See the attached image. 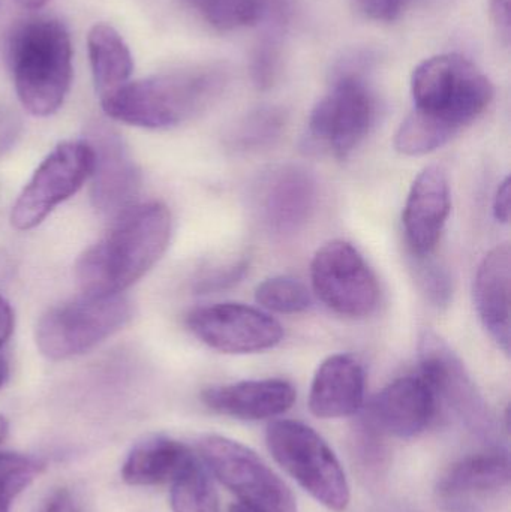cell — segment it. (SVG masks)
<instances>
[{"label":"cell","instance_id":"ac0fdd59","mask_svg":"<svg viewBox=\"0 0 511 512\" xmlns=\"http://www.w3.org/2000/svg\"><path fill=\"white\" fill-rule=\"evenodd\" d=\"M201 400L216 414L260 421L287 412L296 402V390L284 379H260L207 388Z\"/></svg>","mask_w":511,"mask_h":512},{"label":"cell","instance_id":"484cf974","mask_svg":"<svg viewBox=\"0 0 511 512\" xmlns=\"http://www.w3.org/2000/svg\"><path fill=\"white\" fill-rule=\"evenodd\" d=\"M255 301L269 312L296 315L311 307V292L300 280L288 276L270 277L257 286Z\"/></svg>","mask_w":511,"mask_h":512},{"label":"cell","instance_id":"30bf717a","mask_svg":"<svg viewBox=\"0 0 511 512\" xmlns=\"http://www.w3.org/2000/svg\"><path fill=\"white\" fill-rule=\"evenodd\" d=\"M311 282L317 297L345 318H366L377 309V277L362 254L344 240L318 249L311 262Z\"/></svg>","mask_w":511,"mask_h":512},{"label":"cell","instance_id":"44dd1931","mask_svg":"<svg viewBox=\"0 0 511 512\" xmlns=\"http://www.w3.org/2000/svg\"><path fill=\"white\" fill-rule=\"evenodd\" d=\"M192 457L191 451L180 442L153 436L132 448L123 463L122 478L135 487L171 483Z\"/></svg>","mask_w":511,"mask_h":512},{"label":"cell","instance_id":"277c9868","mask_svg":"<svg viewBox=\"0 0 511 512\" xmlns=\"http://www.w3.org/2000/svg\"><path fill=\"white\" fill-rule=\"evenodd\" d=\"M8 62L21 105L33 116L56 113L72 83V42L62 21L29 18L8 41Z\"/></svg>","mask_w":511,"mask_h":512},{"label":"cell","instance_id":"e575fe53","mask_svg":"<svg viewBox=\"0 0 511 512\" xmlns=\"http://www.w3.org/2000/svg\"><path fill=\"white\" fill-rule=\"evenodd\" d=\"M9 378V363L6 360L5 354L0 351V390L5 387L6 381Z\"/></svg>","mask_w":511,"mask_h":512},{"label":"cell","instance_id":"8992f818","mask_svg":"<svg viewBox=\"0 0 511 512\" xmlns=\"http://www.w3.org/2000/svg\"><path fill=\"white\" fill-rule=\"evenodd\" d=\"M131 319L132 303L123 295H83L41 316L35 330L36 346L48 360H68L92 351Z\"/></svg>","mask_w":511,"mask_h":512},{"label":"cell","instance_id":"7c38bea8","mask_svg":"<svg viewBox=\"0 0 511 512\" xmlns=\"http://www.w3.org/2000/svg\"><path fill=\"white\" fill-rule=\"evenodd\" d=\"M86 141L93 152V209L105 218H119L134 206L141 188V171L116 129L104 122L87 126Z\"/></svg>","mask_w":511,"mask_h":512},{"label":"cell","instance_id":"2e32d148","mask_svg":"<svg viewBox=\"0 0 511 512\" xmlns=\"http://www.w3.org/2000/svg\"><path fill=\"white\" fill-rule=\"evenodd\" d=\"M452 212L450 185L443 168H425L411 185L402 222L408 246L416 258H426L440 243Z\"/></svg>","mask_w":511,"mask_h":512},{"label":"cell","instance_id":"d4e9b609","mask_svg":"<svg viewBox=\"0 0 511 512\" xmlns=\"http://www.w3.org/2000/svg\"><path fill=\"white\" fill-rule=\"evenodd\" d=\"M221 32L255 26L260 17L258 0H180Z\"/></svg>","mask_w":511,"mask_h":512},{"label":"cell","instance_id":"f35d334b","mask_svg":"<svg viewBox=\"0 0 511 512\" xmlns=\"http://www.w3.org/2000/svg\"><path fill=\"white\" fill-rule=\"evenodd\" d=\"M414 0H398L399 5V11H402V8H405V6L411 5Z\"/></svg>","mask_w":511,"mask_h":512},{"label":"cell","instance_id":"d6a6232c","mask_svg":"<svg viewBox=\"0 0 511 512\" xmlns=\"http://www.w3.org/2000/svg\"><path fill=\"white\" fill-rule=\"evenodd\" d=\"M14 322L11 304L0 295V348L11 339L12 333H14Z\"/></svg>","mask_w":511,"mask_h":512},{"label":"cell","instance_id":"f546056e","mask_svg":"<svg viewBox=\"0 0 511 512\" xmlns=\"http://www.w3.org/2000/svg\"><path fill=\"white\" fill-rule=\"evenodd\" d=\"M354 8L363 15L375 21L395 20L399 14L398 0H351Z\"/></svg>","mask_w":511,"mask_h":512},{"label":"cell","instance_id":"9c48e42d","mask_svg":"<svg viewBox=\"0 0 511 512\" xmlns=\"http://www.w3.org/2000/svg\"><path fill=\"white\" fill-rule=\"evenodd\" d=\"M374 119L371 93L362 75L335 74L329 92L317 102L308 122V143L345 159L365 140Z\"/></svg>","mask_w":511,"mask_h":512},{"label":"cell","instance_id":"1f68e13d","mask_svg":"<svg viewBox=\"0 0 511 512\" xmlns=\"http://www.w3.org/2000/svg\"><path fill=\"white\" fill-rule=\"evenodd\" d=\"M511 182L509 177L498 186L494 200V216L501 224H509L511 215Z\"/></svg>","mask_w":511,"mask_h":512},{"label":"cell","instance_id":"4fadbf2b","mask_svg":"<svg viewBox=\"0 0 511 512\" xmlns=\"http://www.w3.org/2000/svg\"><path fill=\"white\" fill-rule=\"evenodd\" d=\"M422 373L438 403L444 402L474 432L489 433L492 417L464 363L434 331H425L419 343Z\"/></svg>","mask_w":511,"mask_h":512},{"label":"cell","instance_id":"6da1fadb","mask_svg":"<svg viewBox=\"0 0 511 512\" xmlns=\"http://www.w3.org/2000/svg\"><path fill=\"white\" fill-rule=\"evenodd\" d=\"M414 110L395 135L404 156H423L446 146L479 119L494 99L491 80L461 54L426 59L411 77Z\"/></svg>","mask_w":511,"mask_h":512},{"label":"cell","instance_id":"3957f363","mask_svg":"<svg viewBox=\"0 0 511 512\" xmlns=\"http://www.w3.org/2000/svg\"><path fill=\"white\" fill-rule=\"evenodd\" d=\"M228 83L218 65L194 66L131 81L101 98L111 119L144 129H170L200 116Z\"/></svg>","mask_w":511,"mask_h":512},{"label":"cell","instance_id":"603a6c76","mask_svg":"<svg viewBox=\"0 0 511 512\" xmlns=\"http://www.w3.org/2000/svg\"><path fill=\"white\" fill-rule=\"evenodd\" d=\"M170 499L174 512H219L215 487L195 457L171 481Z\"/></svg>","mask_w":511,"mask_h":512},{"label":"cell","instance_id":"7a4b0ae2","mask_svg":"<svg viewBox=\"0 0 511 512\" xmlns=\"http://www.w3.org/2000/svg\"><path fill=\"white\" fill-rule=\"evenodd\" d=\"M173 221L165 204H137L116 218L110 233L75 264L84 295L107 297L134 285L167 251Z\"/></svg>","mask_w":511,"mask_h":512},{"label":"cell","instance_id":"d6986e66","mask_svg":"<svg viewBox=\"0 0 511 512\" xmlns=\"http://www.w3.org/2000/svg\"><path fill=\"white\" fill-rule=\"evenodd\" d=\"M366 376L353 355L336 354L318 367L309 393V409L318 418H347L365 403Z\"/></svg>","mask_w":511,"mask_h":512},{"label":"cell","instance_id":"4dcf8cb0","mask_svg":"<svg viewBox=\"0 0 511 512\" xmlns=\"http://www.w3.org/2000/svg\"><path fill=\"white\" fill-rule=\"evenodd\" d=\"M491 18L501 41L509 45L511 39L510 0H491Z\"/></svg>","mask_w":511,"mask_h":512},{"label":"cell","instance_id":"83f0119b","mask_svg":"<svg viewBox=\"0 0 511 512\" xmlns=\"http://www.w3.org/2000/svg\"><path fill=\"white\" fill-rule=\"evenodd\" d=\"M426 258H417L420 261V264L417 265V279H419L420 288L435 306H447L452 298V279L444 268L435 262H426Z\"/></svg>","mask_w":511,"mask_h":512},{"label":"cell","instance_id":"7402d4cb","mask_svg":"<svg viewBox=\"0 0 511 512\" xmlns=\"http://www.w3.org/2000/svg\"><path fill=\"white\" fill-rule=\"evenodd\" d=\"M90 66L101 98L129 83L134 59L125 39L110 24H95L87 36Z\"/></svg>","mask_w":511,"mask_h":512},{"label":"cell","instance_id":"836d02e7","mask_svg":"<svg viewBox=\"0 0 511 512\" xmlns=\"http://www.w3.org/2000/svg\"><path fill=\"white\" fill-rule=\"evenodd\" d=\"M41 512H77L74 502L68 492H62L53 496Z\"/></svg>","mask_w":511,"mask_h":512},{"label":"cell","instance_id":"5b68a950","mask_svg":"<svg viewBox=\"0 0 511 512\" xmlns=\"http://www.w3.org/2000/svg\"><path fill=\"white\" fill-rule=\"evenodd\" d=\"M267 447L279 466L315 501L330 511L350 504V486L341 463L323 438L306 424L279 420L270 424Z\"/></svg>","mask_w":511,"mask_h":512},{"label":"cell","instance_id":"5bb4252c","mask_svg":"<svg viewBox=\"0 0 511 512\" xmlns=\"http://www.w3.org/2000/svg\"><path fill=\"white\" fill-rule=\"evenodd\" d=\"M510 484V462L500 451L456 463L441 478L438 501L447 512H483Z\"/></svg>","mask_w":511,"mask_h":512},{"label":"cell","instance_id":"9a60e30c","mask_svg":"<svg viewBox=\"0 0 511 512\" xmlns=\"http://www.w3.org/2000/svg\"><path fill=\"white\" fill-rule=\"evenodd\" d=\"M437 409V396L429 382L422 375H410L378 393L363 418L383 435L414 438L428 429Z\"/></svg>","mask_w":511,"mask_h":512},{"label":"cell","instance_id":"ffe728a7","mask_svg":"<svg viewBox=\"0 0 511 512\" xmlns=\"http://www.w3.org/2000/svg\"><path fill=\"white\" fill-rule=\"evenodd\" d=\"M474 304L483 327L495 343L510 354L511 251L509 245L492 249L480 262L474 279Z\"/></svg>","mask_w":511,"mask_h":512},{"label":"cell","instance_id":"8fae6325","mask_svg":"<svg viewBox=\"0 0 511 512\" xmlns=\"http://www.w3.org/2000/svg\"><path fill=\"white\" fill-rule=\"evenodd\" d=\"M189 331L222 354H257L276 348L284 328L263 310L240 303L198 307L186 316Z\"/></svg>","mask_w":511,"mask_h":512},{"label":"cell","instance_id":"52a82bcc","mask_svg":"<svg viewBox=\"0 0 511 512\" xmlns=\"http://www.w3.org/2000/svg\"><path fill=\"white\" fill-rule=\"evenodd\" d=\"M198 448L207 468L239 502L261 512H297L296 499L287 484L245 445L209 435L201 439Z\"/></svg>","mask_w":511,"mask_h":512},{"label":"cell","instance_id":"4316f807","mask_svg":"<svg viewBox=\"0 0 511 512\" xmlns=\"http://www.w3.org/2000/svg\"><path fill=\"white\" fill-rule=\"evenodd\" d=\"M41 468L32 457L0 453V512L11 511L12 501L35 480Z\"/></svg>","mask_w":511,"mask_h":512},{"label":"cell","instance_id":"74e56055","mask_svg":"<svg viewBox=\"0 0 511 512\" xmlns=\"http://www.w3.org/2000/svg\"><path fill=\"white\" fill-rule=\"evenodd\" d=\"M9 424L3 415H0V444L5 441L6 435H8Z\"/></svg>","mask_w":511,"mask_h":512},{"label":"cell","instance_id":"f1b7e54d","mask_svg":"<svg viewBox=\"0 0 511 512\" xmlns=\"http://www.w3.org/2000/svg\"><path fill=\"white\" fill-rule=\"evenodd\" d=\"M246 271H248V262L245 259L233 262L227 267L216 268V270L210 271L198 280L197 292L198 294H212V292L230 288V286L240 282Z\"/></svg>","mask_w":511,"mask_h":512},{"label":"cell","instance_id":"e0dca14e","mask_svg":"<svg viewBox=\"0 0 511 512\" xmlns=\"http://www.w3.org/2000/svg\"><path fill=\"white\" fill-rule=\"evenodd\" d=\"M317 198L314 176L306 168L285 165L272 171L261 186V219L279 236L297 233L311 219Z\"/></svg>","mask_w":511,"mask_h":512},{"label":"cell","instance_id":"d590c367","mask_svg":"<svg viewBox=\"0 0 511 512\" xmlns=\"http://www.w3.org/2000/svg\"><path fill=\"white\" fill-rule=\"evenodd\" d=\"M17 2L24 6V8L38 9L42 8L48 0H17Z\"/></svg>","mask_w":511,"mask_h":512},{"label":"cell","instance_id":"ba28073f","mask_svg":"<svg viewBox=\"0 0 511 512\" xmlns=\"http://www.w3.org/2000/svg\"><path fill=\"white\" fill-rule=\"evenodd\" d=\"M92 147L86 141L59 144L33 173L11 212L12 227H38L63 201L80 191L93 171Z\"/></svg>","mask_w":511,"mask_h":512},{"label":"cell","instance_id":"8d00e7d4","mask_svg":"<svg viewBox=\"0 0 511 512\" xmlns=\"http://www.w3.org/2000/svg\"><path fill=\"white\" fill-rule=\"evenodd\" d=\"M228 512H261L257 510V508L251 507V505L243 504V502H237V504H233L230 507V511Z\"/></svg>","mask_w":511,"mask_h":512},{"label":"cell","instance_id":"cb8c5ba5","mask_svg":"<svg viewBox=\"0 0 511 512\" xmlns=\"http://www.w3.org/2000/svg\"><path fill=\"white\" fill-rule=\"evenodd\" d=\"M287 117L281 108L263 107L240 119L228 135L230 146L239 152H257L272 146L284 131Z\"/></svg>","mask_w":511,"mask_h":512}]
</instances>
